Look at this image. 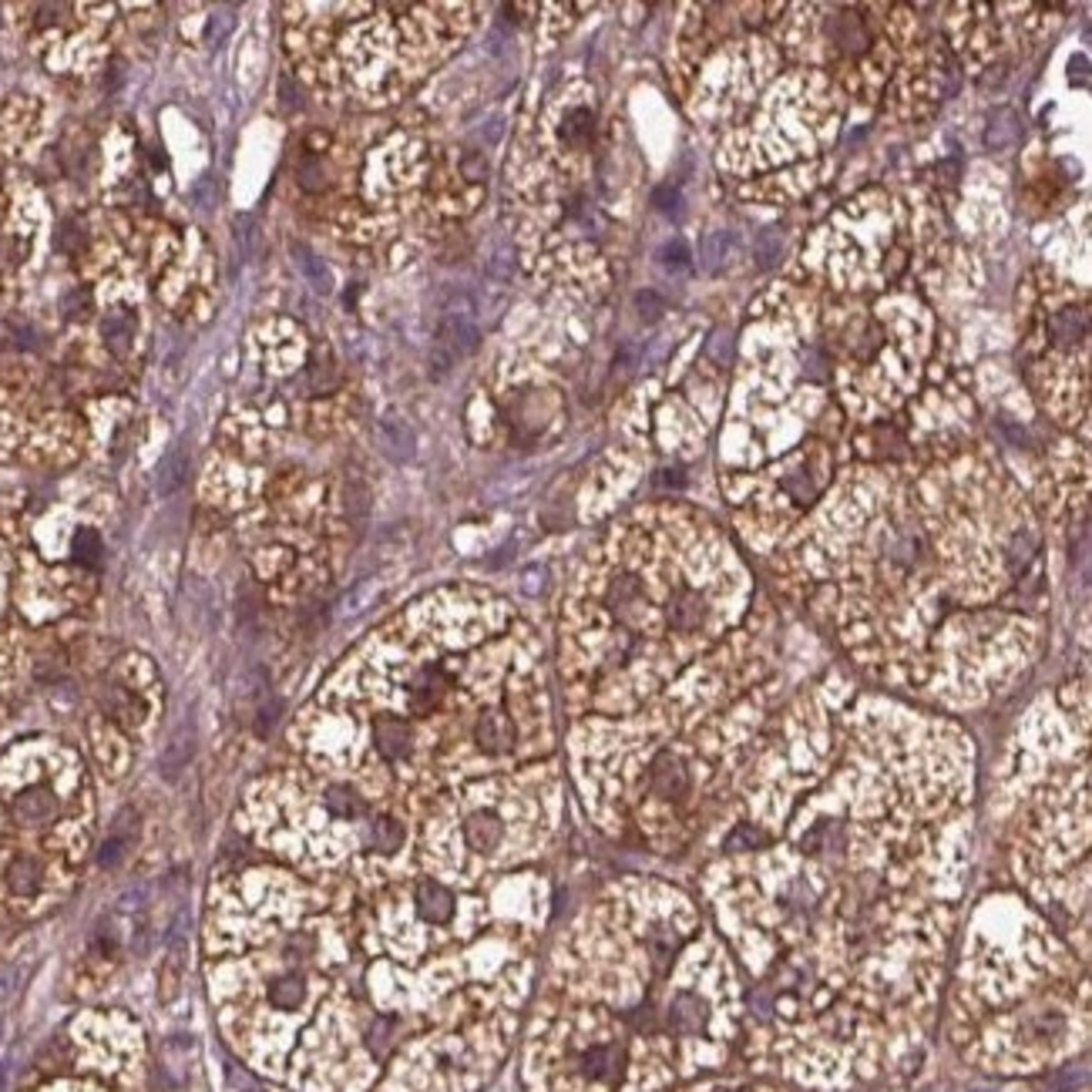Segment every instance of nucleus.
<instances>
[{
    "instance_id": "nucleus-1",
    "label": "nucleus",
    "mask_w": 1092,
    "mask_h": 1092,
    "mask_svg": "<svg viewBox=\"0 0 1092 1092\" xmlns=\"http://www.w3.org/2000/svg\"><path fill=\"white\" fill-rule=\"evenodd\" d=\"M974 749L820 689L756 747L696 844V898L749 972V1045L797 1083L907 1066L968 904Z\"/></svg>"
},
{
    "instance_id": "nucleus-2",
    "label": "nucleus",
    "mask_w": 1092,
    "mask_h": 1092,
    "mask_svg": "<svg viewBox=\"0 0 1092 1092\" xmlns=\"http://www.w3.org/2000/svg\"><path fill=\"white\" fill-rule=\"evenodd\" d=\"M739 974L696 890L605 884L554 948L535 1069L548 1092H655L720 1066L743 1025Z\"/></svg>"
},
{
    "instance_id": "nucleus-3",
    "label": "nucleus",
    "mask_w": 1092,
    "mask_h": 1092,
    "mask_svg": "<svg viewBox=\"0 0 1092 1092\" xmlns=\"http://www.w3.org/2000/svg\"><path fill=\"white\" fill-rule=\"evenodd\" d=\"M955 1022L965 1056L991 1069H1039L1085 1025V958L1008 881L961 917Z\"/></svg>"
},
{
    "instance_id": "nucleus-4",
    "label": "nucleus",
    "mask_w": 1092,
    "mask_h": 1092,
    "mask_svg": "<svg viewBox=\"0 0 1092 1092\" xmlns=\"http://www.w3.org/2000/svg\"><path fill=\"white\" fill-rule=\"evenodd\" d=\"M1005 881L1089 958V763L1085 736L1069 749L1025 753L1001 790Z\"/></svg>"
},
{
    "instance_id": "nucleus-5",
    "label": "nucleus",
    "mask_w": 1092,
    "mask_h": 1092,
    "mask_svg": "<svg viewBox=\"0 0 1092 1092\" xmlns=\"http://www.w3.org/2000/svg\"><path fill=\"white\" fill-rule=\"evenodd\" d=\"M377 441H380V447H384L386 457H394V461H407V457H413V444H417V441H413V430L397 417L380 420Z\"/></svg>"
},
{
    "instance_id": "nucleus-6",
    "label": "nucleus",
    "mask_w": 1092,
    "mask_h": 1092,
    "mask_svg": "<svg viewBox=\"0 0 1092 1092\" xmlns=\"http://www.w3.org/2000/svg\"><path fill=\"white\" fill-rule=\"evenodd\" d=\"M293 256H296V266H300L302 279H306V283H310L319 296L333 293V276H329V269L323 266V259H319V256H313V252L306 249V245H300V243H293Z\"/></svg>"
},
{
    "instance_id": "nucleus-7",
    "label": "nucleus",
    "mask_w": 1092,
    "mask_h": 1092,
    "mask_svg": "<svg viewBox=\"0 0 1092 1092\" xmlns=\"http://www.w3.org/2000/svg\"><path fill=\"white\" fill-rule=\"evenodd\" d=\"M1015 138H1018V115L1012 108H999L991 115L988 132H985V145L999 151V148H1008V145H1015Z\"/></svg>"
},
{
    "instance_id": "nucleus-8",
    "label": "nucleus",
    "mask_w": 1092,
    "mask_h": 1092,
    "mask_svg": "<svg viewBox=\"0 0 1092 1092\" xmlns=\"http://www.w3.org/2000/svg\"><path fill=\"white\" fill-rule=\"evenodd\" d=\"M730 252H733V235L730 232H713L703 243V266L709 269V273H720V269L730 262Z\"/></svg>"
},
{
    "instance_id": "nucleus-9",
    "label": "nucleus",
    "mask_w": 1092,
    "mask_h": 1092,
    "mask_svg": "<svg viewBox=\"0 0 1092 1092\" xmlns=\"http://www.w3.org/2000/svg\"><path fill=\"white\" fill-rule=\"evenodd\" d=\"M693 256H689V245L682 243V239H672V243H665L663 249H659V266L665 269V273H672V276H682V273H689V266H693Z\"/></svg>"
},
{
    "instance_id": "nucleus-10",
    "label": "nucleus",
    "mask_w": 1092,
    "mask_h": 1092,
    "mask_svg": "<svg viewBox=\"0 0 1092 1092\" xmlns=\"http://www.w3.org/2000/svg\"><path fill=\"white\" fill-rule=\"evenodd\" d=\"M182 481H185V454L172 451L159 468V491L161 495H172Z\"/></svg>"
},
{
    "instance_id": "nucleus-11",
    "label": "nucleus",
    "mask_w": 1092,
    "mask_h": 1092,
    "mask_svg": "<svg viewBox=\"0 0 1092 1092\" xmlns=\"http://www.w3.org/2000/svg\"><path fill=\"white\" fill-rule=\"evenodd\" d=\"M652 205L659 212H665V216H679V212H682L679 189H672V185H659V189L652 192Z\"/></svg>"
},
{
    "instance_id": "nucleus-12",
    "label": "nucleus",
    "mask_w": 1092,
    "mask_h": 1092,
    "mask_svg": "<svg viewBox=\"0 0 1092 1092\" xmlns=\"http://www.w3.org/2000/svg\"><path fill=\"white\" fill-rule=\"evenodd\" d=\"M756 259H760V266H773V262L780 259V235L760 232V239H756Z\"/></svg>"
},
{
    "instance_id": "nucleus-13",
    "label": "nucleus",
    "mask_w": 1092,
    "mask_h": 1092,
    "mask_svg": "<svg viewBox=\"0 0 1092 1092\" xmlns=\"http://www.w3.org/2000/svg\"><path fill=\"white\" fill-rule=\"evenodd\" d=\"M636 306L642 310V316L655 319V316H659V310H663V300H659L655 293H638L636 296Z\"/></svg>"
}]
</instances>
